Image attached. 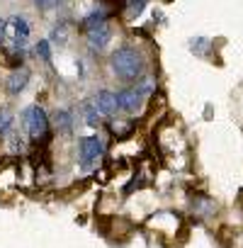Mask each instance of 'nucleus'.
<instances>
[{
  "mask_svg": "<svg viewBox=\"0 0 243 248\" xmlns=\"http://www.w3.org/2000/svg\"><path fill=\"white\" fill-rule=\"evenodd\" d=\"M109 66L114 71V76L124 83H132V80H139L144 76V59L137 49L132 46H119L112 59H109Z\"/></svg>",
  "mask_w": 243,
  "mask_h": 248,
  "instance_id": "obj_1",
  "label": "nucleus"
},
{
  "mask_svg": "<svg viewBox=\"0 0 243 248\" xmlns=\"http://www.w3.org/2000/svg\"><path fill=\"white\" fill-rule=\"evenodd\" d=\"M117 95V105L122 112H129L134 114L137 109H141V102H144V93L139 88H129V90H119L114 93Z\"/></svg>",
  "mask_w": 243,
  "mask_h": 248,
  "instance_id": "obj_5",
  "label": "nucleus"
},
{
  "mask_svg": "<svg viewBox=\"0 0 243 248\" xmlns=\"http://www.w3.org/2000/svg\"><path fill=\"white\" fill-rule=\"evenodd\" d=\"M146 8V0H127V17H139Z\"/></svg>",
  "mask_w": 243,
  "mask_h": 248,
  "instance_id": "obj_12",
  "label": "nucleus"
},
{
  "mask_svg": "<svg viewBox=\"0 0 243 248\" xmlns=\"http://www.w3.org/2000/svg\"><path fill=\"white\" fill-rule=\"evenodd\" d=\"M34 54H37V59H42V61H51V44H49V39H42L37 46H34Z\"/></svg>",
  "mask_w": 243,
  "mask_h": 248,
  "instance_id": "obj_13",
  "label": "nucleus"
},
{
  "mask_svg": "<svg viewBox=\"0 0 243 248\" xmlns=\"http://www.w3.org/2000/svg\"><path fill=\"white\" fill-rule=\"evenodd\" d=\"M34 5H37L42 13H49V10H54V8L59 5V0H34Z\"/></svg>",
  "mask_w": 243,
  "mask_h": 248,
  "instance_id": "obj_16",
  "label": "nucleus"
},
{
  "mask_svg": "<svg viewBox=\"0 0 243 248\" xmlns=\"http://www.w3.org/2000/svg\"><path fill=\"white\" fill-rule=\"evenodd\" d=\"M102 151H105V146H102V139L100 137H80L78 139V163H80V168H85V170H90L100 158H102Z\"/></svg>",
  "mask_w": 243,
  "mask_h": 248,
  "instance_id": "obj_3",
  "label": "nucleus"
},
{
  "mask_svg": "<svg viewBox=\"0 0 243 248\" xmlns=\"http://www.w3.org/2000/svg\"><path fill=\"white\" fill-rule=\"evenodd\" d=\"M27 83H30V71H27V68H17V71L8 78V93H10V95H17V93H22V90L27 88Z\"/></svg>",
  "mask_w": 243,
  "mask_h": 248,
  "instance_id": "obj_8",
  "label": "nucleus"
},
{
  "mask_svg": "<svg viewBox=\"0 0 243 248\" xmlns=\"http://www.w3.org/2000/svg\"><path fill=\"white\" fill-rule=\"evenodd\" d=\"M92 100H95L100 114H105V117H112V114H117V109H119V105H117V95L109 93V90H100Z\"/></svg>",
  "mask_w": 243,
  "mask_h": 248,
  "instance_id": "obj_6",
  "label": "nucleus"
},
{
  "mask_svg": "<svg viewBox=\"0 0 243 248\" xmlns=\"http://www.w3.org/2000/svg\"><path fill=\"white\" fill-rule=\"evenodd\" d=\"M30 39V22L22 15H13L8 20V42H13L15 49H22Z\"/></svg>",
  "mask_w": 243,
  "mask_h": 248,
  "instance_id": "obj_4",
  "label": "nucleus"
},
{
  "mask_svg": "<svg viewBox=\"0 0 243 248\" xmlns=\"http://www.w3.org/2000/svg\"><path fill=\"white\" fill-rule=\"evenodd\" d=\"M105 20H107V15H105L102 10H95V13H90V15H85V17H83L80 27H83V32H92V30L102 27V25H105Z\"/></svg>",
  "mask_w": 243,
  "mask_h": 248,
  "instance_id": "obj_11",
  "label": "nucleus"
},
{
  "mask_svg": "<svg viewBox=\"0 0 243 248\" xmlns=\"http://www.w3.org/2000/svg\"><path fill=\"white\" fill-rule=\"evenodd\" d=\"M13 127V117L8 109H0V134H8Z\"/></svg>",
  "mask_w": 243,
  "mask_h": 248,
  "instance_id": "obj_15",
  "label": "nucleus"
},
{
  "mask_svg": "<svg viewBox=\"0 0 243 248\" xmlns=\"http://www.w3.org/2000/svg\"><path fill=\"white\" fill-rule=\"evenodd\" d=\"M51 122H54V127L61 134H71V129H73V117H71L68 109H56L54 117H51Z\"/></svg>",
  "mask_w": 243,
  "mask_h": 248,
  "instance_id": "obj_9",
  "label": "nucleus"
},
{
  "mask_svg": "<svg viewBox=\"0 0 243 248\" xmlns=\"http://www.w3.org/2000/svg\"><path fill=\"white\" fill-rule=\"evenodd\" d=\"M8 44V20H0V49Z\"/></svg>",
  "mask_w": 243,
  "mask_h": 248,
  "instance_id": "obj_17",
  "label": "nucleus"
},
{
  "mask_svg": "<svg viewBox=\"0 0 243 248\" xmlns=\"http://www.w3.org/2000/svg\"><path fill=\"white\" fill-rule=\"evenodd\" d=\"M22 119H25V124H27V132H30V139H32V141H44V139L49 137V124H51V122H49L44 107H39V105L27 107L25 114H22Z\"/></svg>",
  "mask_w": 243,
  "mask_h": 248,
  "instance_id": "obj_2",
  "label": "nucleus"
},
{
  "mask_svg": "<svg viewBox=\"0 0 243 248\" xmlns=\"http://www.w3.org/2000/svg\"><path fill=\"white\" fill-rule=\"evenodd\" d=\"M66 39H68V30H66V25L61 22V25L54 27V32H51V42H54V44H66Z\"/></svg>",
  "mask_w": 243,
  "mask_h": 248,
  "instance_id": "obj_14",
  "label": "nucleus"
},
{
  "mask_svg": "<svg viewBox=\"0 0 243 248\" xmlns=\"http://www.w3.org/2000/svg\"><path fill=\"white\" fill-rule=\"evenodd\" d=\"M83 117H85V122L90 124V127H100L102 114H100L95 100H85V102H83Z\"/></svg>",
  "mask_w": 243,
  "mask_h": 248,
  "instance_id": "obj_10",
  "label": "nucleus"
},
{
  "mask_svg": "<svg viewBox=\"0 0 243 248\" xmlns=\"http://www.w3.org/2000/svg\"><path fill=\"white\" fill-rule=\"evenodd\" d=\"M109 39H112V30L107 27V25H102V27H97V30H92V32H88V46L95 51H100V49H105L107 44H109Z\"/></svg>",
  "mask_w": 243,
  "mask_h": 248,
  "instance_id": "obj_7",
  "label": "nucleus"
}]
</instances>
